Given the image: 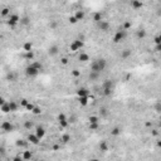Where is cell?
Listing matches in <instances>:
<instances>
[{
  "label": "cell",
  "mask_w": 161,
  "mask_h": 161,
  "mask_svg": "<svg viewBox=\"0 0 161 161\" xmlns=\"http://www.w3.org/2000/svg\"><path fill=\"white\" fill-rule=\"evenodd\" d=\"M113 88H115V82L113 80H111V79L104 80V82L102 83V93H103V96H106V97L111 96L112 92H113Z\"/></svg>",
  "instance_id": "1"
},
{
  "label": "cell",
  "mask_w": 161,
  "mask_h": 161,
  "mask_svg": "<svg viewBox=\"0 0 161 161\" xmlns=\"http://www.w3.org/2000/svg\"><path fill=\"white\" fill-rule=\"evenodd\" d=\"M126 35H127V33H126V30H125V29H122V30H117V32L115 33L112 40H113L115 44H118V43H121L125 38H126Z\"/></svg>",
  "instance_id": "2"
},
{
  "label": "cell",
  "mask_w": 161,
  "mask_h": 161,
  "mask_svg": "<svg viewBox=\"0 0 161 161\" xmlns=\"http://www.w3.org/2000/svg\"><path fill=\"white\" fill-rule=\"evenodd\" d=\"M83 46H84L83 40H80V39H76V40H73L72 43H70V46H69V50H70V52H78V50H80V49L83 48Z\"/></svg>",
  "instance_id": "3"
},
{
  "label": "cell",
  "mask_w": 161,
  "mask_h": 161,
  "mask_svg": "<svg viewBox=\"0 0 161 161\" xmlns=\"http://www.w3.org/2000/svg\"><path fill=\"white\" fill-rule=\"evenodd\" d=\"M39 72L40 70L39 69H37L34 66H32V64H29L28 67L25 68V74L28 76V77H30V78H33V77H37L38 74H39Z\"/></svg>",
  "instance_id": "4"
},
{
  "label": "cell",
  "mask_w": 161,
  "mask_h": 161,
  "mask_svg": "<svg viewBox=\"0 0 161 161\" xmlns=\"http://www.w3.org/2000/svg\"><path fill=\"white\" fill-rule=\"evenodd\" d=\"M19 22H20V16L18 14H12V15H9V18H8V24L10 26L16 25Z\"/></svg>",
  "instance_id": "5"
},
{
  "label": "cell",
  "mask_w": 161,
  "mask_h": 161,
  "mask_svg": "<svg viewBox=\"0 0 161 161\" xmlns=\"http://www.w3.org/2000/svg\"><path fill=\"white\" fill-rule=\"evenodd\" d=\"M98 24V29L102 30V32H108L110 28H111V25L108 22H106V20H101L100 23H97Z\"/></svg>",
  "instance_id": "6"
},
{
  "label": "cell",
  "mask_w": 161,
  "mask_h": 161,
  "mask_svg": "<svg viewBox=\"0 0 161 161\" xmlns=\"http://www.w3.org/2000/svg\"><path fill=\"white\" fill-rule=\"evenodd\" d=\"M28 141L30 142V144H33V145H38L40 138L35 135V133H29V135H28Z\"/></svg>",
  "instance_id": "7"
},
{
  "label": "cell",
  "mask_w": 161,
  "mask_h": 161,
  "mask_svg": "<svg viewBox=\"0 0 161 161\" xmlns=\"http://www.w3.org/2000/svg\"><path fill=\"white\" fill-rule=\"evenodd\" d=\"M1 130L3 131H6V132H10V131H13L14 130V126L9 122V121H4L3 123H1Z\"/></svg>",
  "instance_id": "8"
},
{
  "label": "cell",
  "mask_w": 161,
  "mask_h": 161,
  "mask_svg": "<svg viewBox=\"0 0 161 161\" xmlns=\"http://www.w3.org/2000/svg\"><path fill=\"white\" fill-rule=\"evenodd\" d=\"M35 135H37L40 140L46 136V130H44V127L42 126H37V128H35Z\"/></svg>",
  "instance_id": "9"
},
{
  "label": "cell",
  "mask_w": 161,
  "mask_h": 161,
  "mask_svg": "<svg viewBox=\"0 0 161 161\" xmlns=\"http://www.w3.org/2000/svg\"><path fill=\"white\" fill-rule=\"evenodd\" d=\"M77 94L78 97H86V96H89V91L86 87H80L77 89Z\"/></svg>",
  "instance_id": "10"
},
{
  "label": "cell",
  "mask_w": 161,
  "mask_h": 161,
  "mask_svg": "<svg viewBox=\"0 0 161 161\" xmlns=\"http://www.w3.org/2000/svg\"><path fill=\"white\" fill-rule=\"evenodd\" d=\"M131 6H132V9H135V10H138V9H141L142 6H144V4H142L141 0H132Z\"/></svg>",
  "instance_id": "11"
},
{
  "label": "cell",
  "mask_w": 161,
  "mask_h": 161,
  "mask_svg": "<svg viewBox=\"0 0 161 161\" xmlns=\"http://www.w3.org/2000/svg\"><path fill=\"white\" fill-rule=\"evenodd\" d=\"M89 69L91 70H93V72H102L101 70V67H100V64H98V62L97 60H93L92 63H91V67H89Z\"/></svg>",
  "instance_id": "12"
},
{
  "label": "cell",
  "mask_w": 161,
  "mask_h": 161,
  "mask_svg": "<svg viewBox=\"0 0 161 161\" xmlns=\"http://www.w3.org/2000/svg\"><path fill=\"white\" fill-rule=\"evenodd\" d=\"M0 110H1L3 113H9V112H12V108H10V104H9V102L3 103L1 107H0Z\"/></svg>",
  "instance_id": "13"
},
{
  "label": "cell",
  "mask_w": 161,
  "mask_h": 161,
  "mask_svg": "<svg viewBox=\"0 0 161 161\" xmlns=\"http://www.w3.org/2000/svg\"><path fill=\"white\" fill-rule=\"evenodd\" d=\"M58 52H59V48H58V46H52L50 48H49V50H48V53H49V56H57L58 54Z\"/></svg>",
  "instance_id": "14"
},
{
  "label": "cell",
  "mask_w": 161,
  "mask_h": 161,
  "mask_svg": "<svg viewBox=\"0 0 161 161\" xmlns=\"http://www.w3.org/2000/svg\"><path fill=\"white\" fill-rule=\"evenodd\" d=\"M78 59H79V62H82V63H86V62L89 60V56L87 54V53H80V54L78 56Z\"/></svg>",
  "instance_id": "15"
},
{
  "label": "cell",
  "mask_w": 161,
  "mask_h": 161,
  "mask_svg": "<svg viewBox=\"0 0 161 161\" xmlns=\"http://www.w3.org/2000/svg\"><path fill=\"white\" fill-rule=\"evenodd\" d=\"M88 78H89V80H97L98 78H100V72H93V70H91Z\"/></svg>",
  "instance_id": "16"
},
{
  "label": "cell",
  "mask_w": 161,
  "mask_h": 161,
  "mask_svg": "<svg viewBox=\"0 0 161 161\" xmlns=\"http://www.w3.org/2000/svg\"><path fill=\"white\" fill-rule=\"evenodd\" d=\"M128 57H131V50L130 49H123L121 52V58L122 59H127Z\"/></svg>",
  "instance_id": "17"
},
{
  "label": "cell",
  "mask_w": 161,
  "mask_h": 161,
  "mask_svg": "<svg viewBox=\"0 0 161 161\" xmlns=\"http://www.w3.org/2000/svg\"><path fill=\"white\" fill-rule=\"evenodd\" d=\"M88 101H89V96H86V97H79V104L80 106H87L88 104Z\"/></svg>",
  "instance_id": "18"
},
{
  "label": "cell",
  "mask_w": 161,
  "mask_h": 161,
  "mask_svg": "<svg viewBox=\"0 0 161 161\" xmlns=\"http://www.w3.org/2000/svg\"><path fill=\"white\" fill-rule=\"evenodd\" d=\"M23 49H24V52H29V50H33V43H32V42H26V43H24V46H23Z\"/></svg>",
  "instance_id": "19"
},
{
  "label": "cell",
  "mask_w": 161,
  "mask_h": 161,
  "mask_svg": "<svg viewBox=\"0 0 161 161\" xmlns=\"http://www.w3.org/2000/svg\"><path fill=\"white\" fill-rule=\"evenodd\" d=\"M74 16L78 19V22H79V20H83V19H84V12H83V10H77L76 14H74Z\"/></svg>",
  "instance_id": "20"
},
{
  "label": "cell",
  "mask_w": 161,
  "mask_h": 161,
  "mask_svg": "<svg viewBox=\"0 0 161 161\" xmlns=\"http://www.w3.org/2000/svg\"><path fill=\"white\" fill-rule=\"evenodd\" d=\"M22 159H23V160H32V159H33V154L30 152V151H24Z\"/></svg>",
  "instance_id": "21"
},
{
  "label": "cell",
  "mask_w": 161,
  "mask_h": 161,
  "mask_svg": "<svg viewBox=\"0 0 161 161\" xmlns=\"http://www.w3.org/2000/svg\"><path fill=\"white\" fill-rule=\"evenodd\" d=\"M24 58H25L26 60H33V59H34V53H33V50L25 52V54H24Z\"/></svg>",
  "instance_id": "22"
},
{
  "label": "cell",
  "mask_w": 161,
  "mask_h": 161,
  "mask_svg": "<svg viewBox=\"0 0 161 161\" xmlns=\"http://www.w3.org/2000/svg\"><path fill=\"white\" fill-rule=\"evenodd\" d=\"M136 37H137L138 39H144V38L146 37V30H144V29H140V30H137V33H136Z\"/></svg>",
  "instance_id": "23"
},
{
  "label": "cell",
  "mask_w": 161,
  "mask_h": 161,
  "mask_svg": "<svg viewBox=\"0 0 161 161\" xmlns=\"http://www.w3.org/2000/svg\"><path fill=\"white\" fill-rule=\"evenodd\" d=\"M60 141H62V142H64V144L69 142V141H70V135H68V133H64V135H62Z\"/></svg>",
  "instance_id": "24"
},
{
  "label": "cell",
  "mask_w": 161,
  "mask_h": 161,
  "mask_svg": "<svg viewBox=\"0 0 161 161\" xmlns=\"http://www.w3.org/2000/svg\"><path fill=\"white\" fill-rule=\"evenodd\" d=\"M93 20H94L96 23H100V22L102 20V14H101V13H94V15H93Z\"/></svg>",
  "instance_id": "25"
},
{
  "label": "cell",
  "mask_w": 161,
  "mask_h": 161,
  "mask_svg": "<svg viewBox=\"0 0 161 161\" xmlns=\"http://www.w3.org/2000/svg\"><path fill=\"white\" fill-rule=\"evenodd\" d=\"M121 133V128L120 127H115V128H112V131H111V135L112 136H118Z\"/></svg>",
  "instance_id": "26"
},
{
  "label": "cell",
  "mask_w": 161,
  "mask_h": 161,
  "mask_svg": "<svg viewBox=\"0 0 161 161\" xmlns=\"http://www.w3.org/2000/svg\"><path fill=\"white\" fill-rule=\"evenodd\" d=\"M29 141H24V140H18L16 141V146H20V147H25L26 145H28Z\"/></svg>",
  "instance_id": "27"
},
{
  "label": "cell",
  "mask_w": 161,
  "mask_h": 161,
  "mask_svg": "<svg viewBox=\"0 0 161 161\" xmlns=\"http://www.w3.org/2000/svg\"><path fill=\"white\" fill-rule=\"evenodd\" d=\"M8 15H10V9H9V8H4L3 10H1V16L5 18Z\"/></svg>",
  "instance_id": "28"
},
{
  "label": "cell",
  "mask_w": 161,
  "mask_h": 161,
  "mask_svg": "<svg viewBox=\"0 0 161 161\" xmlns=\"http://www.w3.org/2000/svg\"><path fill=\"white\" fill-rule=\"evenodd\" d=\"M68 125H69V121H68V120L59 121V126H60L62 128H66V127H68Z\"/></svg>",
  "instance_id": "29"
},
{
  "label": "cell",
  "mask_w": 161,
  "mask_h": 161,
  "mask_svg": "<svg viewBox=\"0 0 161 161\" xmlns=\"http://www.w3.org/2000/svg\"><path fill=\"white\" fill-rule=\"evenodd\" d=\"M98 122H100V118L97 116H91L89 117V123H98Z\"/></svg>",
  "instance_id": "30"
},
{
  "label": "cell",
  "mask_w": 161,
  "mask_h": 161,
  "mask_svg": "<svg viewBox=\"0 0 161 161\" xmlns=\"http://www.w3.org/2000/svg\"><path fill=\"white\" fill-rule=\"evenodd\" d=\"M32 66H34L35 68H37V69H39V70H42V69H43V64L40 63V62H33V63H32Z\"/></svg>",
  "instance_id": "31"
},
{
  "label": "cell",
  "mask_w": 161,
  "mask_h": 161,
  "mask_svg": "<svg viewBox=\"0 0 161 161\" xmlns=\"http://www.w3.org/2000/svg\"><path fill=\"white\" fill-rule=\"evenodd\" d=\"M9 104H10V108H12V112H14V111H16L18 110V104L14 102V101H10L9 102Z\"/></svg>",
  "instance_id": "32"
},
{
  "label": "cell",
  "mask_w": 161,
  "mask_h": 161,
  "mask_svg": "<svg viewBox=\"0 0 161 161\" xmlns=\"http://www.w3.org/2000/svg\"><path fill=\"white\" fill-rule=\"evenodd\" d=\"M100 150L101 151H107V150H108V146H107L106 142H101V144H100Z\"/></svg>",
  "instance_id": "33"
},
{
  "label": "cell",
  "mask_w": 161,
  "mask_h": 161,
  "mask_svg": "<svg viewBox=\"0 0 161 161\" xmlns=\"http://www.w3.org/2000/svg\"><path fill=\"white\" fill-rule=\"evenodd\" d=\"M100 113H101V116H102V117H106V116L108 115V111H107V108H104V107H102V108L100 110Z\"/></svg>",
  "instance_id": "34"
},
{
  "label": "cell",
  "mask_w": 161,
  "mask_h": 161,
  "mask_svg": "<svg viewBox=\"0 0 161 161\" xmlns=\"http://www.w3.org/2000/svg\"><path fill=\"white\" fill-rule=\"evenodd\" d=\"M24 127H25L26 130H30V128L33 127V122H32V121H26V122L24 123Z\"/></svg>",
  "instance_id": "35"
},
{
  "label": "cell",
  "mask_w": 161,
  "mask_h": 161,
  "mask_svg": "<svg viewBox=\"0 0 161 161\" xmlns=\"http://www.w3.org/2000/svg\"><path fill=\"white\" fill-rule=\"evenodd\" d=\"M68 20H69L70 24H77V23H78V19H77L74 15H73V16H69V19H68Z\"/></svg>",
  "instance_id": "36"
},
{
  "label": "cell",
  "mask_w": 161,
  "mask_h": 161,
  "mask_svg": "<svg viewBox=\"0 0 161 161\" xmlns=\"http://www.w3.org/2000/svg\"><path fill=\"white\" fill-rule=\"evenodd\" d=\"M72 76L76 77V78L80 77V70H78V69H73V70H72Z\"/></svg>",
  "instance_id": "37"
},
{
  "label": "cell",
  "mask_w": 161,
  "mask_h": 161,
  "mask_svg": "<svg viewBox=\"0 0 161 161\" xmlns=\"http://www.w3.org/2000/svg\"><path fill=\"white\" fill-rule=\"evenodd\" d=\"M131 25H132L131 22H125V23H123V29H125V30L130 29V28H131Z\"/></svg>",
  "instance_id": "38"
},
{
  "label": "cell",
  "mask_w": 161,
  "mask_h": 161,
  "mask_svg": "<svg viewBox=\"0 0 161 161\" xmlns=\"http://www.w3.org/2000/svg\"><path fill=\"white\" fill-rule=\"evenodd\" d=\"M34 115H40L42 113V110H40V107H34V110L32 111Z\"/></svg>",
  "instance_id": "39"
},
{
  "label": "cell",
  "mask_w": 161,
  "mask_h": 161,
  "mask_svg": "<svg viewBox=\"0 0 161 161\" xmlns=\"http://www.w3.org/2000/svg\"><path fill=\"white\" fill-rule=\"evenodd\" d=\"M154 42H155V44H161V34H159L157 37H155Z\"/></svg>",
  "instance_id": "40"
},
{
  "label": "cell",
  "mask_w": 161,
  "mask_h": 161,
  "mask_svg": "<svg viewBox=\"0 0 161 161\" xmlns=\"http://www.w3.org/2000/svg\"><path fill=\"white\" fill-rule=\"evenodd\" d=\"M63 120H67L66 115H64V113H59V115H58V121H63Z\"/></svg>",
  "instance_id": "41"
},
{
  "label": "cell",
  "mask_w": 161,
  "mask_h": 161,
  "mask_svg": "<svg viewBox=\"0 0 161 161\" xmlns=\"http://www.w3.org/2000/svg\"><path fill=\"white\" fill-rule=\"evenodd\" d=\"M154 108H155V111H156V112H161V103H160V102H159V103H156Z\"/></svg>",
  "instance_id": "42"
},
{
  "label": "cell",
  "mask_w": 161,
  "mask_h": 161,
  "mask_svg": "<svg viewBox=\"0 0 161 161\" xmlns=\"http://www.w3.org/2000/svg\"><path fill=\"white\" fill-rule=\"evenodd\" d=\"M34 107H35L34 104H32V103H28V104H26V107H25V108L28 110V111H33V110H34Z\"/></svg>",
  "instance_id": "43"
},
{
  "label": "cell",
  "mask_w": 161,
  "mask_h": 161,
  "mask_svg": "<svg viewBox=\"0 0 161 161\" xmlns=\"http://www.w3.org/2000/svg\"><path fill=\"white\" fill-rule=\"evenodd\" d=\"M89 128H91V130L98 128V123H89Z\"/></svg>",
  "instance_id": "44"
},
{
  "label": "cell",
  "mask_w": 161,
  "mask_h": 161,
  "mask_svg": "<svg viewBox=\"0 0 161 161\" xmlns=\"http://www.w3.org/2000/svg\"><path fill=\"white\" fill-rule=\"evenodd\" d=\"M29 102H28V100H25V98H23V100L20 101V104L23 106V107H26V104H28Z\"/></svg>",
  "instance_id": "45"
},
{
  "label": "cell",
  "mask_w": 161,
  "mask_h": 161,
  "mask_svg": "<svg viewBox=\"0 0 161 161\" xmlns=\"http://www.w3.org/2000/svg\"><path fill=\"white\" fill-rule=\"evenodd\" d=\"M155 52L161 53V44H156V47H155Z\"/></svg>",
  "instance_id": "46"
},
{
  "label": "cell",
  "mask_w": 161,
  "mask_h": 161,
  "mask_svg": "<svg viewBox=\"0 0 161 161\" xmlns=\"http://www.w3.org/2000/svg\"><path fill=\"white\" fill-rule=\"evenodd\" d=\"M60 63L63 64V66H66V64L68 63V59H67V58H62V59H60Z\"/></svg>",
  "instance_id": "47"
},
{
  "label": "cell",
  "mask_w": 161,
  "mask_h": 161,
  "mask_svg": "<svg viewBox=\"0 0 161 161\" xmlns=\"http://www.w3.org/2000/svg\"><path fill=\"white\" fill-rule=\"evenodd\" d=\"M23 24H28V19H26V18H25V19H23V22H22Z\"/></svg>",
  "instance_id": "48"
},
{
  "label": "cell",
  "mask_w": 161,
  "mask_h": 161,
  "mask_svg": "<svg viewBox=\"0 0 161 161\" xmlns=\"http://www.w3.org/2000/svg\"><path fill=\"white\" fill-rule=\"evenodd\" d=\"M152 135H154V136H157V131H156V130L152 131Z\"/></svg>",
  "instance_id": "49"
},
{
  "label": "cell",
  "mask_w": 161,
  "mask_h": 161,
  "mask_svg": "<svg viewBox=\"0 0 161 161\" xmlns=\"http://www.w3.org/2000/svg\"><path fill=\"white\" fill-rule=\"evenodd\" d=\"M157 147H160V149H161V140H160V141H157Z\"/></svg>",
  "instance_id": "50"
},
{
  "label": "cell",
  "mask_w": 161,
  "mask_h": 161,
  "mask_svg": "<svg viewBox=\"0 0 161 161\" xmlns=\"http://www.w3.org/2000/svg\"><path fill=\"white\" fill-rule=\"evenodd\" d=\"M3 103H5V100H4V98H1V100H0V104H3Z\"/></svg>",
  "instance_id": "51"
},
{
  "label": "cell",
  "mask_w": 161,
  "mask_h": 161,
  "mask_svg": "<svg viewBox=\"0 0 161 161\" xmlns=\"http://www.w3.org/2000/svg\"><path fill=\"white\" fill-rule=\"evenodd\" d=\"M59 149V146L58 145H56V146H53V150H58Z\"/></svg>",
  "instance_id": "52"
},
{
  "label": "cell",
  "mask_w": 161,
  "mask_h": 161,
  "mask_svg": "<svg viewBox=\"0 0 161 161\" xmlns=\"http://www.w3.org/2000/svg\"><path fill=\"white\" fill-rule=\"evenodd\" d=\"M157 15H159V16H161V10H159V12H157Z\"/></svg>",
  "instance_id": "53"
}]
</instances>
